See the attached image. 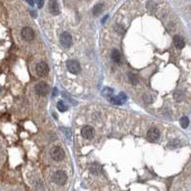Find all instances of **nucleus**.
Returning a JSON list of instances; mask_svg holds the SVG:
<instances>
[{"instance_id": "nucleus-22", "label": "nucleus", "mask_w": 191, "mask_h": 191, "mask_svg": "<svg viewBox=\"0 0 191 191\" xmlns=\"http://www.w3.org/2000/svg\"><path fill=\"white\" fill-rule=\"evenodd\" d=\"M118 97L120 98V100L123 101V102H125L127 100V96H126V94L124 93V92H121V93L118 95Z\"/></svg>"}, {"instance_id": "nucleus-13", "label": "nucleus", "mask_w": 191, "mask_h": 191, "mask_svg": "<svg viewBox=\"0 0 191 191\" xmlns=\"http://www.w3.org/2000/svg\"><path fill=\"white\" fill-rule=\"evenodd\" d=\"M113 90L112 89H109V88H105L102 91V95L104 97L108 98L109 100L113 97Z\"/></svg>"}, {"instance_id": "nucleus-2", "label": "nucleus", "mask_w": 191, "mask_h": 191, "mask_svg": "<svg viewBox=\"0 0 191 191\" xmlns=\"http://www.w3.org/2000/svg\"><path fill=\"white\" fill-rule=\"evenodd\" d=\"M64 156H65V153L61 147L56 146V147H54L52 149V151H51V157H52V158L54 159V161H63V159L64 158Z\"/></svg>"}, {"instance_id": "nucleus-26", "label": "nucleus", "mask_w": 191, "mask_h": 191, "mask_svg": "<svg viewBox=\"0 0 191 191\" xmlns=\"http://www.w3.org/2000/svg\"><path fill=\"white\" fill-rule=\"evenodd\" d=\"M54 95H57V89H54Z\"/></svg>"}, {"instance_id": "nucleus-1", "label": "nucleus", "mask_w": 191, "mask_h": 191, "mask_svg": "<svg viewBox=\"0 0 191 191\" xmlns=\"http://www.w3.org/2000/svg\"><path fill=\"white\" fill-rule=\"evenodd\" d=\"M60 42L64 48H70L72 45V36L69 33L64 32L60 36Z\"/></svg>"}, {"instance_id": "nucleus-14", "label": "nucleus", "mask_w": 191, "mask_h": 191, "mask_svg": "<svg viewBox=\"0 0 191 191\" xmlns=\"http://www.w3.org/2000/svg\"><path fill=\"white\" fill-rule=\"evenodd\" d=\"M89 171H90V173L94 174V175H97L100 172V165L97 164V163H92V164H90V166H89Z\"/></svg>"}, {"instance_id": "nucleus-23", "label": "nucleus", "mask_w": 191, "mask_h": 191, "mask_svg": "<svg viewBox=\"0 0 191 191\" xmlns=\"http://www.w3.org/2000/svg\"><path fill=\"white\" fill-rule=\"evenodd\" d=\"M179 145V141L175 140V141H172V142L169 143V146H172V147H177Z\"/></svg>"}, {"instance_id": "nucleus-24", "label": "nucleus", "mask_w": 191, "mask_h": 191, "mask_svg": "<svg viewBox=\"0 0 191 191\" xmlns=\"http://www.w3.org/2000/svg\"><path fill=\"white\" fill-rule=\"evenodd\" d=\"M43 3H44V0H39V2H38L39 8H42V6H43Z\"/></svg>"}, {"instance_id": "nucleus-6", "label": "nucleus", "mask_w": 191, "mask_h": 191, "mask_svg": "<svg viewBox=\"0 0 191 191\" xmlns=\"http://www.w3.org/2000/svg\"><path fill=\"white\" fill-rule=\"evenodd\" d=\"M36 73H38V75L40 76V77H45L48 75L49 73V67L47 65L46 63L44 61H40L38 64H36Z\"/></svg>"}, {"instance_id": "nucleus-15", "label": "nucleus", "mask_w": 191, "mask_h": 191, "mask_svg": "<svg viewBox=\"0 0 191 191\" xmlns=\"http://www.w3.org/2000/svg\"><path fill=\"white\" fill-rule=\"evenodd\" d=\"M180 124H181L182 128H183V129H186V128L188 127V125H189V119H188L187 116H182V117L180 119Z\"/></svg>"}, {"instance_id": "nucleus-11", "label": "nucleus", "mask_w": 191, "mask_h": 191, "mask_svg": "<svg viewBox=\"0 0 191 191\" xmlns=\"http://www.w3.org/2000/svg\"><path fill=\"white\" fill-rule=\"evenodd\" d=\"M112 59H113V61H114V63L118 64H121V61H122L121 54L117 49H113V50L112 51Z\"/></svg>"}, {"instance_id": "nucleus-12", "label": "nucleus", "mask_w": 191, "mask_h": 191, "mask_svg": "<svg viewBox=\"0 0 191 191\" xmlns=\"http://www.w3.org/2000/svg\"><path fill=\"white\" fill-rule=\"evenodd\" d=\"M174 44L177 48L182 49L184 47V40L181 36H174Z\"/></svg>"}, {"instance_id": "nucleus-10", "label": "nucleus", "mask_w": 191, "mask_h": 191, "mask_svg": "<svg viewBox=\"0 0 191 191\" xmlns=\"http://www.w3.org/2000/svg\"><path fill=\"white\" fill-rule=\"evenodd\" d=\"M49 11L54 16H57L60 14V6L57 0H50L49 1Z\"/></svg>"}, {"instance_id": "nucleus-21", "label": "nucleus", "mask_w": 191, "mask_h": 191, "mask_svg": "<svg viewBox=\"0 0 191 191\" xmlns=\"http://www.w3.org/2000/svg\"><path fill=\"white\" fill-rule=\"evenodd\" d=\"M115 30H116V32H117L119 35H123L125 33V30L123 29V27L122 26H120V25H117L115 27Z\"/></svg>"}, {"instance_id": "nucleus-4", "label": "nucleus", "mask_w": 191, "mask_h": 191, "mask_svg": "<svg viewBox=\"0 0 191 191\" xmlns=\"http://www.w3.org/2000/svg\"><path fill=\"white\" fill-rule=\"evenodd\" d=\"M53 181L59 186H64L67 181V176L64 171H57L53 175Z\"/></svg>"}, {"instance_id": "nucleus-25", "label": "nucleus", "mask_w": 191, "mask_h": 191, "mask_svg": "<svg viewBox=\"0 0 191 191\" xmlns=\"http://www.w3.org/2000/svg\"><path fill=\"white\" fill-rule=\"evenodd\" d=\"M26 1H27L31 6H33V5H34V0H26Z\"/></svg>"}, {"instance_id": "nucleus-9", "label": "nucleus", "mask_w": 191, "mask_h": 191, "mask_svg": "<svg viewBox=\"0 0 191 191\" xmlns=\"http://www.w3.org/2000/svg\"><path fill=\"white\" fill-rule=\"evenodd\" d=\"M147 137L150 140L156 141L159 138V137H161V133H159V131L157 128H151L147 132Z\"/></svg>"}, {"instance_id": "nucleus-16", "label": "nucleus", "mask_w": 191, "mask_h": 191, "mask_svg": "<svg viewBox=\"0 0 191 191\" xmlns=\"http://www.w3.org/2000/svg\"><path fill=\"white\" fill-rule=\"evenodd\" d=\"M102 11H103V4H97L93 8V15L95 16L100 15L102 13Z\"/></svg>"}, {"instance_id": "nucleus-8", "label": "nucleus", "mask_w": 191, "mask_h": 191, "mask_svg": "<svg viewBox=\"0 0 191 191\" xmlns=\"http://www.w3.org/2000/svg\"><path fill=\"white\" fill-rule=\"evenodd\" d=\"M82 137L85 139H91L92 137H94V129L92 128L91 126L85 125L82 128Z\"/></svg>"}, {"instance_id": "nucleus-18", "label": "nucleus", "mask_w": 191, "mask_h": 191, "mask_svg": "<svg viewBox=\"0 0 191 191\" xmlns=\"http://www.w3.org/2000/svg\"><path fill=\"white\" fill-rule=\"evenodd\" d=\"M57 108L59 109L60 112H65V110H67V106L64 104V102L61 100L57 103Z\"/></svg>"}, {"instance_id": "nucleus-5", "label": "nucleus", "mask_w": 191, "mask_h": 191, "mask_svg": "<svg viewBox=\"0 0 191 191\" xmlns=\"http://www.w3.org/2000/svg\"><path fill=\"white\" fill-rule=\"evenodd\" d=\"M36 93L40 96H45L49 93V85L44 82H40L35 87Z\"/></svg>"}, {"instance_id": "nucleus-7", "label": "nucleus", "mask_w": 191, "mask_h": 191, "mask_svg": "<svg viewBox=\"0 0 191 191\" xmlns=\"http://www.w3.org/2000/svg\"><path fill=\"white\" fill-rule=\"evenodd\" d=\"M21 36L24 40L26 41H32L35 38L34 31L29 27H24L21 31Z\"/></svg>"}, {"instance_id": "nucleus-20", "label": "nucleus", "mask_w": 191, "mask_h": 191, "mask_svg": "<svg viewBox=\"0 0 191 191\" xmlns=\"http://www.w3.org/2000/svg\"><path fill=\"white\" fill-rule=\"evenodd\" d=\"M109 101L112 102L113 104H115V105H121L122 104V102H121L119 97H112L109 99Z\"/></svg>"}, {"instance_id": "nucleus-3", "label": "nucleus", "mask_w": 191, "mask_h": 191, "mask_svg": "<svg viewBox=\"0 0 191 191\" xmlns=\"http://www.w3.org/2000/svg\"><path fill=\"white\" fill-rule=\"evenodd\" d=\"M66 67L68 71L72 74H79L81 72V66H80V64L77 61L74 60H69L66 61Z\"/></svg>"}, {"instance_id": "nucleus-17", "label": "nucleus", "mask_w": 191, "mask_h": 191, "mask_svg": "<svg viewBox=\"0 0 191 191\" xmlns=\"http://www.w3.org/2000/svg\"><path fill=\"white\" fill-rule=\"evenodd\" d=\"M174 98H175V100L177 102H181L183 99V93L181 90H177L174 93Z\"/></svg>"}, {"instance_id": "nucleus-19", "label": "nucleus", "mask_w": 191, "mask_h": 191, "mask_svg": "<svg viewBox=\"0 0 191 191\" xmlns=\"http://www.w3.org/2000/svg\"><path fill=\"white\" fill-rule=\"evenodd\" d=\"M128 77H129V80H130V82H131L133 85L137 84V76L134 75V74L130 73V74L128 75Z\"/></svg>"}]
</instances>
